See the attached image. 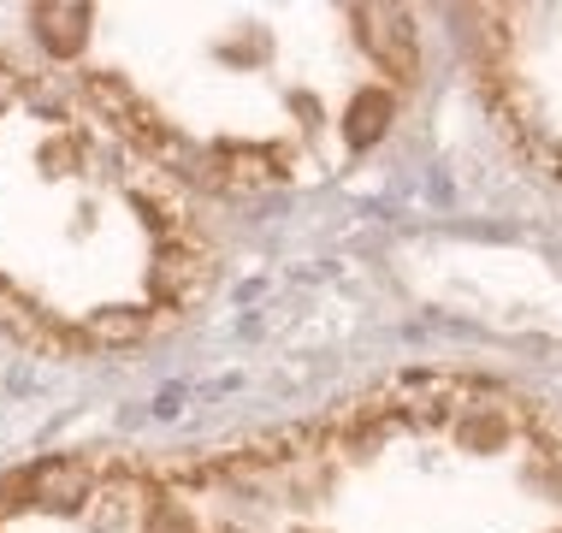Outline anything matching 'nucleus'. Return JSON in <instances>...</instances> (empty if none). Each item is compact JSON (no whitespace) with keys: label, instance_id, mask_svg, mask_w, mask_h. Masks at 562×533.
Listing matches in <instances>:
<instances>
[{"label":"nucleus","instance_id":"39448f33","mask_svg":"<svg viewBox=\"0 0 562 533\" xmlns=\"http://www.w3.org/2000/svg\"><path fill=\"white\" fill-rule=\"evenodd\" d=\"M468 59L515 148L562 178V0L468 12Z\"/></svg>","mask_w":562,"mask_h":533},{"label":"nucleus","instance_id":"7ed1b4c3","mask_svg":"<svg viewBox=\"0 0 562 533\" xmlns=\"http://www.w3.org/2000/svg\"><path fill=\"white\" fill-rule=\"evenodd\" d=\"M214 279V237L136 136L48 59L0 48V326L54 356L172 332Z\"/></svg>","mask_w":562,"mask_h":533},{"label":"nucleus","instance_id":"20e7f679","mask_svg":"<svg viewBox=\"0 0 562 533\" xmlns=\"http://www.w3.org/2000/svg\"><path fill=\"white\" fill-rule=\"evenodd\" d=\"M0 533H190V522L166 463L66 451L0 480Z\"/></svg>","mask_w":562,"mask_h":533},{"label":"nucleus","instance_id":"f03ea898","mask_svg":"<svg viewBox=\"0 0 562 533\" xmlns=\"http://www.w3.org/2000/svg\"><path fill=\"white\" fill-rule=\"evenodd\" d=\"M166 480L190 533H562V421L497 379L403 374Z\"/></svg>","mask_w":562,"mask_h":533},{"label":"nucleus","instance_id":"f257e3e1","mask_svg":"<svg viewBox=\"0 0 562 533\" xmlns=\"http://www.w3.org/2000/svg\"><path fill=\"white\" fill-rule=\"evenodd\" d=\"M42 59L172 178L308 190L373 155L420 71L403 7H36Z\"/></svg>","mask_w":562,"mask_h":533}]
</instances>
